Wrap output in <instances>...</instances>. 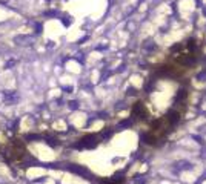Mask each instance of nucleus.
Here are the masks:
<instances>
[{"instance_id":"nucleus-1","label":"nucleus","mask_w":206,"mask_h":184,"mask_svg":"<svg viewBox=\"0 0 206 184\" xmlns=\"http://www.w3.org/2000/svg\"><path fill=\"white\" fill-rule=\"evenodd\" d=\"M3 101L6 104H14L19 101V95L16 91H3Z\"/></svg>"},{"instance_id":"nucleus-2","label":"nucleus","mask_w":206,"mask_h":184,"mask_svg":"<svg viewBox=\"0 0 206 184\" xmlns=\"http://www.w3.org/2000/svg\"><path fill=\"white\" fill-rule=\"evenodd\" d=\"M14 42H16L19 46H29V45H32V42H34V37H29V35H17V37H14Z\"/></svg>"},{"instance_id":"nucleus-3","label":"nucleus","mask_w":206,"mask_h":184,"mask_svg":"<svg viewBox=\"0 0 206 184\" xmlns=\"http://www.w3.org/2000/svg\"><path fill=\"white\" fill-rule=\"evenodd\" d=\"M94 146H95V137L94 135L83 137L80 140V144H79V147H94Z\"/></svg>"},{"instance_id":"nucleus-4","label":"nucleus","mask_w":206,"mask_h":184,"mask_svg":"<svg viewBox=\"0 0 206 184\" xmlns=\"http://www.w3.org/2000/svg\"><path fill=\"white\" fill-rule=\"evenodd\" d=\"M42 137L40 135H37V134H28V135H25V140L26 141H37V140H40Z\"/></svg>"},{"instance_id":"nucleus-5","label":"nucleus","mask_w":206,"mask_h":184,"mask_svg":"<svg viewBox=\"0 0 206 184\" xmlns=\"http://www.w3.org/2000/svg\"><path fill=\"white\" fill-rule=\"evenodd\" d=\"M46 143L49 144V146H53V147H56V146H57V140H54V138H49V137L46 138Z\"/></svg>"},{"instance_id":"nucleus-6","label":"nucleus","mask_w":206,"mask_h":184,"mask_svg":"<svg viewBox=\"0 0 206 184\" xmlns=\"http://www.w3.org/2000/svg\"><path fill=\"white\" fill-rule=\"evenodd\" d=\"M16 64V60H8L6 61V64H5V69H11L12 66Z\"/></svg>"},{"instance_id":"nucleus-7","label":"nucleus","mask_w":206,"mask_h":184,"mask_svg":"<svg viewBox=\"0 0 206 184\" xmlns=\"http://www.w3.org/2000/svg\"><path fill=\"white\" fill-rule=\"evenodd\" d=\"M17 126H19V120H16V121H14V124H11L12 130H17Z\"/></svg>"},{"instance_id":"nucleus-8","label":"nucleus","mask_w":206,"mask_h":184,"mask_svg":"<svg viewBox=\"0 0 206 184\" xmlns=\"http://www.w3.org/2000/svg\"><path fill=\"white\" fill-rule=\"evenodd\" d=\"M69 106H71V109H77V103H75V101H71Z\"/></svg>"},{"instance_id":"nucleus-9","label":"nucleus","mask_w":206,"mask_h":184,"mask_svg":"<svg viewBox=\"0 0 206 184\" xmlns=\"http://www.w3.org/2000/svg\"><path fill=\"white\" fill-rule=\"evenodd\" d=\"M35 29H37V32H42V31H40V29H42V25H37Z\"/></svg>"}]
</instances>
